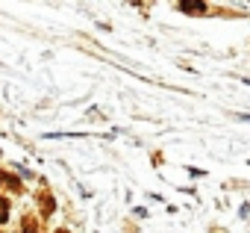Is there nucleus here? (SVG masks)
Wrapping results in <instances>:
<instances>
[{"label":"nucleus","instance_id":"7","mask_svg":"<svg viewBox=\"0 0 250 233\" xmlns=\"http://www.w3.org/2000/svg\"><path fill=\"white\" fill-rule=\"evenodd\" d=\"M241 121H250V115H241Z\"/></svg>","mask_w":250,"mask_h":233},{"label":"nucleus","instance_id":"2","mask_svg":"<svg viewBox=\"0 0 250 233\" xmlns=\"http://www.w3.org/2000/svg\"><path fill=\"white\" fill-rule=\"evenodd\" d=\"M21 233H42V227L36 224V218H33V215H27V218H24V227H21Z\"/></svg>","mask_w":250,"mask_h":233},{"label":"nucleus","instance_id":"4","mask_svg":"<svg viewBox=\"0 0 250 233\" xmlns=\"http://www.w3.org/2000/svg\"><path fill=\"white\" fill-rule=\"evenodd\" d=\"M183 12H206V3H180Z\"/></svg>","mask_w":250,"mask_h":233},{"label":"nucleus","instance_id":"6","mask_svg":"<svg viewBox=\"0 0 250 233\" xmlns=\"http://www.w3.org/2000/svg\"><path fill=\"white\" fill-rule=\"evenodd\" d=\"M56 233H71V230H68V227H59V230H56Z\"/></svg>","mask_w":250,"mask_h":233},{"label":"nucleus","instance_id":"3","mask_svg":"<svg viewBox=\"0 0 250 233\" xmlns=\"http://www.w3.org/2000/svg\"><path fill=\"white\" fill-rule=\"evenodd\" d=\"M9 221V201L0 195V224H6Z\"/></svg>","mask_w":250,"mask_h":233},{"label":"nucleus","instance_id":"5","mask_svg":"<svg viewBox=\"0 0 250 233\" xmlns=\"http://www.w3.org/2000/svg\"><path fill=\"white\" fill-rule=\"evenodd\" d=\"M42 207H44V212H53V207H56V204H53V198H50L47 192H42Z\"/></svg>","mask_w":250,"mask_h":233},{"label":"nucleus","instance_id":"1","mask_svg":"<svg viewBox=\"0 0 250 233\" xmlns=\"http://www.w3.org/2000/svg\"><path fill=\"white\" fill-rule=\"evenodd\" d=\"M0 183H3L6 189H12V192H21V180H15V174H6V171H0Z\"/></svg>","mask_w":250,"mask_h":233}]
</instances>
